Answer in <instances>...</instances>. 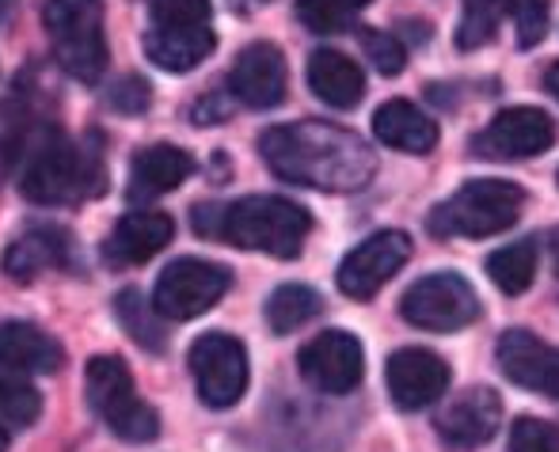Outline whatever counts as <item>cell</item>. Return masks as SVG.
Wrapping results in <instances>:
<instances>
[{"mask_svg": "<svg viewBox=\"0 0 559 452\" xmlns=\"http://www.w3.org/2000/svg\"><path fill=\"white\" fill-rule=\"evenodd\" d=\"M266 168L286 182L317 190H361L377 176V156L358 133L328 122L274 126L259 138Z\"/></svg>", "mask_w": 559, "mask_h": 452, "instance_id": "obj_1", "label": "cell"}, {"mask_svg": "<svg viewBox=\"0 0 559 452\" xmlns=\"http://www.w3.org/2000/svg\"><path fill=\"white\" fill-rule=\"evenodd\" d=\"M194 233L206 240H225L243 251H263L274 259H297L312 217L305 205L278 194H248L228 205H194Z\"/></svg>", "mask_w": 559, "mask_h": 452, "instance_id": "obj_2", "label": "cell"}, {"mask_svg": "<svg viewBox=\"0 0 559 452\" xmlns=\"http://www.w3.org/2000/svg\"><path fill=\"white\" fill-rule=\"evenodd\" d=\"M20 190L35 205H61L84 194H99L104 190V160H99V153L73 145L61 133H50L27 156Z\"/></svg>", "mask_w": 559, "mask_h": 452, "instance_id": "obj_3", "label": "cell"}, {"mask_svg": "<svg viewBox=\"0 0 559 452\" xmlns=\"http://www.w3.org/2000/svg\"><path fill=\"white\" fill-rule=\"evenodd\" d=\"M525 190L507 179H472L456 190L449 202L430 213V233L435 236H468V240H484V236H499L522 217Z\"/></svg>", "mask_w": 559, "mask_h": 452, "instance_id": "obj_4", "label": "cell"}, {"mask_svg": "<svg viewBox=\"0 0 559 452\" xmlns=\"http://www.w3.org/2000/svg\"><path fill=\"white\" fill-rule=\"evenodd\" d=\"M46 35L53 58L76 81H99L107 69L104 4L99 0H46L43 8Z\"/></svg>", "mask_w": 559, "mask_h": 452, "instance_id": "obj_5", "label": "cell"}, {"mask_svg": "<svg viewBox=\"0 0 559 452\" xmlns=\"http://www.w3.org/2000/svg\"><path fill=\"white\" fill-rule=\"evenodd\" d=\"M84 392H88L92 411L104 418L115 438L130 441V445L160 438V415L145 400H138L130 365L122 358H111V354L92 358L88 372H84Z\"/></svg>", "mask_w": 559, "mask_h": 452, "instance_id": "obj_6", "label": "cell"}, {"mask_svg": "<svg viewBox=\"0 0 559 452\" xmlns=\"http://www.w3.org/2000/svg\"><path fill=\"white\" fill-rule=\"evenodd\" d=\"M228 285H233L228 266L210 263V259H176L156 277L153 308L164 320H194L225 297Z\"/></svg>", "mask_w": 559, "mask_h": 452, "instance_id": "obj_7", "label": "cell"}, {"mask_svg": "<svg viewBox=\"0 0 559 452\" xmlns=\"http://www.w3.org/2000/svg\"><path fill=\"white\" fill-rule=\"evenodd\" d=\"M400 316L419 331H461L479 316V297L461 274H427L404 293Z\"/></svg>", "mask_w": 559, "mask_h": 452, "instance_id": "obj_8", "label": "cell"}, {"mask_svg": "<svg viewBox=\"0 0 559 452\" xmlns=\"http://www.w3.org/2000/svg\"><path fill=\"white\" fill-rule=\"evenodd\" d=\"M191 372L199 384V400L214 411L236 407L248 392V350L240 338L225 335V331H210V335L194 338L191 346Z\"/></svg>", "mask_w": 559, "mask_h": 452, "instance_id": "obj_9", "label": "cell"}, {"mask_svg": "<svg viewBox=\"0 0 559 452\" xmlns=\"http://www.w3.org/2000/svg\"><path fill=\"white\" fill-rule=\"evenodd\" d=\"M412 259V236L400 228L373 233L338 263V289L350 300H369L400 274V266Z\"/></svg>", "mask_w": 559, "mask_h": 452, "instance_id": "obj_10", "label": "cell"}, {"mask_svg": "<svg viewBox=\"0 0 559 452\" xmlns=\"http://www.w3.org/2000/svg\"><path fill=\"white\" fill-rule=\"evenodd\" d=\"M556 122L540 107H510L487 122V130L472 141L484 160H530L552 148Z\"/></svg>", "mask_w": 559, "mask_h": 452, "instance_id": "obj_11", "label": "cell"}, {"mask_svg": "<svg viewBox=\"0 0 559 452\" xmlns=\"http://www.w3.org/2000/svg\"><path fill=\"white\" fill-rule=\"evenodd\" d=\"M297 369L317 392L346 395L366 377V350L350 331H324L297 354Z\"/></svg>", "mask_w": 559, "mask_h": 452, "instance_id": "obj_12", "label": "cell"}, {"mask_svg": "<svg viewBox=\"0 0 559 452\" xmlns=\"http://www.w3.org/2000/svg\"><path fill=\"white\" fill-rule=\"evenodd\" d=\"M495 358H499V369L510 384L525 388V392L548 395V400H559V350L540 343L533 331L525 328L502 331L499 346H495Z\"/></svg>", "mask_w": 559, "mask_h": 452, "instance_id": "obj_13", "label": "cell"}, {"mask_svg": "<svg viewBox=\"0 0 559 452\" xmlns=\"http://www.w3.org/2000/svg\"><path fill=\"white\" fill-rule=\"evenodd\" d=\"M384 384H389V395L396 407L404 411H419L430 407L445 395L449 388V365L430 350H419V346H407V350H396L384 365Z\"/></svg>", "mask_w": 559, "mask_h": 452, "instance_id": "obj_14", "label": "cell"}, {"mask_svg": "<svg viewBox=\"0 0 559 452\" xmlns=\"http://www.w3.org/2000/svg\"><path fill=\"white\" fill-rule=\"evenodd\" d=\"M286 81H289L286 58L271 43H251L248 50H240L233 73H228V88L251 110L278 107L286 99Z\"/></svg>", "mask_w": 559, "mask_h": 452, "instance_id": "obj_15", "label": "cell"}, {"mask_svg": "<svg viewBox=\"0 0 559 452\" xmlns=\"http://www.w3.org/2000/svg\"><path fill=\"white\" fill-rule=\"evenodd\" d=\"M502 403L491 388H468L438 415V433L449 449H479L499 433Z\"/></svg>", "mask_w": 559, "mask_h": 452, "instance_id": "obj_16", "label": "cell"}, {"mask_svg": "<svg viewBox=\"0 0 559 452\" xmlns=\"http://www.w3.org/2000/svg\"><path fill=\"white\" fill-rule=\"evenodd\" d=\"M171 236H176V221H171L168 213H160V210L126 213L115 225V233L107 236L104 255H107V263H115V266H138V263H148L153 255H160L171 243Z\"/></svg>", "mask_w": 559, "mask_h": 452, "instance_id": "obj_17", "label": "cell"}, {"mask_svg": "<svg viewBox=\"0 0 559 452\" xmlns=\"http://www.w3.org/2000/svg\"><path fill=\"white\" fill-rule=\"evenodd\" d=\"M73 263V243L69 233L50 225H38L31 233H23L20 240L8 248L4 255V274L12 282H35L38 274L53 271V266H69Z\"/></svg>", "mask_w": 559, "mask_h": 452, "instance_id": "obj_18", "label": "cell"}, {"mask_svg": "<svg viewBox=\"0 0 559 452\" xmlns=\"http://www.w3.org/2000/svg\"><path fill=\"white\" fill-rule=\"evenodd\" d=\"M194 171L191 153L176 145H153L141 148L130 164V198L133 202H148V198L171 194L176 187H183Z\"/></svg>", "mask_w": 559, "mask_h": 452, "instance_id": "obj_19", "label": "cell"}, {"mask_svg": "<svg viewBox=\"0 0 559 452\" xmlns=\"http://www.w3.org/2000/svg\"><path fill=\"white\" fill-rule=\"evenodd\" d=\"M66 365V350L43 328L23 320L0 323V369L12 372H58Z\"/></svg>", "mask_w": 559, "mask_h": 452, "instance_id": "obj_20", "label": "cell"}, {"mask_svg": "<svg viewBox=\"0 0 559 452\" xmlns=\"http://www.w3.org/2000/svg\"><path fill=\"white\" fill-rule=\"evenodd\" d=\"M373 133L381 145L396 148V153H407V156H427L430 148L438 145V126L407 99L381 103L373 115Z\"/></svg>", "mask_w": 559, "mask_h": 452, "instance_id": "obj_21", "label": "cell"}, {"mask_svg": "<svg viewBox=\"0 0 559 452\" xmlns=\"http://www.w3.org/2000/svg\"><path fill=\"white\" fill-rule=\"evenodd\" d=\"M217 38L206 27H153L145 35V53L164 73H191L214 53Z\"/></svg>", "mask_w": 559, "mask_h": 452, "instance_id": "obj_22", "label": "cell"}, {"mask_svg": "<svg viewBox=\"0 0 559 452\" xmlns=\"http://www.w3.org/2000/svg\"><path fill=\"white\" fill-rule=\"evenodd\" d=\"M309 88L335 110H350L366 95V73L354 58L338 50H317L309 58Z\"/></svg>", "mask_w": 559, "mask_h": 452, "instance_id": "obj_23", "label": "cell"}, {"mask_svg": "<svg viewBox=\"0 0 559 452\" xmlns=\"http://www.w3.org/2000/svg\"><path fill=\"white\" fill-rule=\"evenodd\" d=\"M115 316H118V323H122V331L138 346H145V350H153V354L168 350V331H164V316L153 308V300H145V293L122 289L115 297Z\"/></svg>", "mask_w": 559, "mask_h": 452, "instance_id": "obj_24", "label": "cell"}, {"mask_svg": "<svg viewBox=\"0 0 559 452\" xmlns=\"http://www.w3.org/2000/svg\"><path fill=\"white\" fill-rule=\"evenodd\" d=\"M320 312H324V297L309 285H278L266 300V323L274 335H289V331L317 320Z\"/></svg>", "mask_w": 559, "mask_h": 452, "instance_id": "obj_25", "label": "cell"}, {"mask_svg": "<svg viewBox=\"0 0 559 452\" xmlns=\"http://www.w3.org/2000/svg\"><path fill=\"white\" fill-rule=\"evenodd\" d=\"M537 255H540L537 240H518V243H510V248L491 251L487 274H491V282L499 285L502 293L518 297V293L530 289L533 277H537Z\"/></svg>", "mask_w": 559, "mask_h": 452, "instance_id": "obj_26", "label": "cell"}, {"mask_svg": "<svg viewBox=\"0 0 559 452\" xmlns=\"http://www.w3.org/2000/svg\"><path fill=\"white\" fill-rule=\"evenodd\" d=\"M507 15H510V0H464L461 23H456V46L461 50L487 46Z\"/></svg>", "mask_w": 559, "mask_h": 452, "instance_id": "obj_27", "label": "cell"}, {"mask_svg": "<svg viewBox=\"0 0 559 452\" xmlns=\"http://www.w3.org/2000/svg\"><path fill=\"white\" fill-rule=\"evenodd\" d=\"M43 411V400L38 392L20 377H4L0 372V418L12 426H31Z\"/></svg>", "mask_w": 559, "mask_h": 452, "instance_id": "obj_28", "label": "cell"}, {"mask_svg": "<svg viewBox=\"0 0 559 452\" xmlns=\"http://www.w3.org/2000/svg\"><path fill=\"white\" fill-rule=\"evenodd\" d=\"M358 12L346 8V0H301L297 4V20L312 31V35H343Z\"/></svg>", "mask_w": 559, "mask_h": 452, "instance_id": "obj_29", "label": "cell"}, {"mask_svg": "<svg viewBox=\"0 0 559 452\" xmlns=\"http://www.w3.org/2000/svg\"><path fill=\"white\" fill-rule=\"evenodd\" d=\"M153 27H206L210 0H153Z\"/></svg>", "mask_w": 559, "mask_h": 452, "instance_id": "obj_30", "label": "cell"}, {"mask_svg": "<svg viewBox=\"0 0 559 452\" xmlns=\"http://www.w3.org/2000/svg\"><path fill=\"white\" fill-rule=\"evenodd\" d=\"M510 452H559V426L545 418H518L510 426Z\"/></svg>", "mask_w": 559, "mask_h": 452, "instance_id": "obj_31", "label": "cell"}, {"mask_svg": "<svg viewBox=\"0 0 559 452\" xmlns=\"http://www.w3.org/2000/svg\"><path fill=\"white\" fill-rule=\"evenodd\" d=\"M361 43H366V58L373 61L377 73H384V76L404 73L407 53H404V46H400L396 35H389V31H366V35H361Z\"/></svg>", "mask_w": 559, "mask_h": 452, "instance_id": "obj_32", "label": "cell"}, {"mask_svg": "<svg viewBox=\"0 0 559 452\" xmlns=\"http://www.w3.org/2000/svg\"><path fill=\"white\" fill-rule=\"evenodd\" d=\"M510 12L518 23V43L537 46L548 31V0H510Z\"/></svg>", "mask_w": 559, "mask_h": 452, "instance_id": "obj_33", "label": "cell"}, {"mask_svg": "<svg viewBox=\"0 0 559 452\" xmlns=\"http://www.w3.org/2000/svg\"><path fill=\"white\" fill-rule=\"evenodd\" d=\"M107 103H111L115 110H122V115H141V110L148 107V84L138 81V76H126V81H118L111 88Z\"/></svg>", "mask_w": 559, "mask_h": 452, "instance_id": "obj_34", "label": "cell"}, {"mask_svg": "<svg viewBox=\"0 0 559 452\" xmlns=\"http://www.w3.org/2000/svg\"><path fill=\"white\" fill-rule=\"evenodd\" d=\"M548 92H552L556 99H559V61H556L552 69H548Z\"/></svg>", "mask_w": 559, "mask_h": 452, "instance_id": "obj_35", "label": "cell"}, {"mask_svg": "<svg viewBox=\"0 0 559 452\" xmlns=\"http://www.w3.org/2000/svg\"><path fill=\"white\" fill-rule=\"evenodd\" d=\"M548 248H552V271H556V277H559V228L552 233V240H548Z\"/></svg>", "mask_w": 559, "mask_h": 452, "instance_id": "obj_36", "label": "cell"}, {"mask_svg": "<svg viewBox=\"0 0 559 452\" xmlns=\"http://www.w3.org/2000/svg\"><path fill=\"white\" fill-rule=\"evenodd\" d=\"M12 8H15V0H0V23H4L8 15H12Z\"/></svg>", "mask_w": 559, "mask_h": 452, "instance_id": "obj_37", "label": "cell"}, {"mask_svg": "<svg viewBox=\"0 0 559 452\" xmlns=\"http://www.w3.org/2000/svg\"><path fill=\"white\" fill-rule=\"evenodd\" d=\"M366 4H369V0H346V8H350V12H361Z\"/></svg>", "mask_w": 559, "mask_h": 452, "instance_id": "obj_38", "label": "cell"}, {"mask_svg": "<svg viewBox=\"0 0 559 452\" xmlns=\"http://www.w3.org/2000/svg\"><path fill=\"white\" fill-rule=\"evenodd\" d=\"M8 449V433H4V426H0V452Z\"/></svg>", "mask_w": 559, "mask_h": 452, "instance_id": "obj_39", "label": "cell"}]
</instances>
